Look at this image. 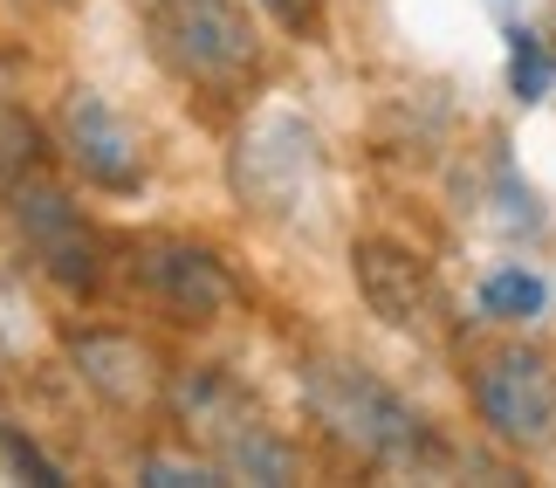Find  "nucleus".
I'll return each mask as SVG.
<instances>
[{"mask_svg": "<svg viewBox=\"0 0 556 488\" xmlns=\"http://www.w3.org/2000/svg\"><path fill=\"white\" fill-rule=\"evenodd\" d=\"M131 8L144 21V35H152V55L179 83L233 90L262 62V35H254L241 0H131Z\"/></svg>", "mask_w": 556, "mask_h": 488, "instance_id": "obj_1", "label": "nucleus"}, {"mask_svg": "<svg viewBox=\"0 0 556 488\" xmlns=\"http://www.w3.org/2000/svg\"><path fill=\"white\" fill-rule=\"evenodd\" d=\"M303 392H309V413L330 427V440L371 454V461H413L426 454V420L405 406V399L371 378L365 365L351 358H316L303 372Z\"/></svg>", "mask_w": 556, "mask_h": 488, "instance_id": "obj_2", "label": "nucleus"}, {"mask_svg": "<svg viewBox=\"0 0 556 488\" xmlns=\"http://www.w3.org/2000/svg\"><path fill=\"white\" fill-rule=\"evenodd\" d=\"M173 399H179V420H186V434L206 448V461H213L220 475H248V481H289L295 454H289L275 434H268V420L254 413V406H248V399L227 386L220 372H186Z\"/></svg>", "mask_w": 556, "mask_h": 488, "instance_id": "obj_3", "label": "nucleus"}, {"mask_svg": "<svg viewBox=\"0 0 556 488\" xmlns=\"http://www.w3.org/2000/svg\"><path fill=\"white\" fill-rule=\"evenodd\" d=\"M475 413L502 448L536 454L556 440V365L529 345H502L475 365Z\"/></svg>", "mask_w": 556, "mask_h": 488, "instance_id": "obj_4", "label": "nucleus"}, {"mask_svg": "<svg viewBox=\"0 0 556 488\" xmlns=\"http://www.w3.org/2000/svg\"><path fill=\"white\" fill-rule=\"evenodd\" d=\"M138 283H144V296H152L173 324H213V316L233 310L227 268L213 262L206 248H192V241H144Z\"/></svg>", "mask_w": 556, "mask_h": 488, "instance_id": "obj_5", "label": "nucleus"}, {"mask_svg": "<svg viewBox=\"0 0 556 488\" xmlns=\"http://www.w3.org/2000/svg\"><path fill=\"white\" fill-rule=\"evenodd\" d=\"M351 275H357V289H365V303L378 324H392V330H413L426 337L440 324V289H433V275H426V262L413 248H399V241H357L351 248Z\"/></svg>", "mask_w": 556, "mask_h": 488, "instance_id": "obj_6", "label": "nucleus"}, {"mask_svg": "<svg viewBox=\"0 0 556 488\" xmlns=\"http://www.w3.org/2000/svg\"><path fill=\"white\" fill-rule=\"evenodd\" d=\"M62 152H70V165L90 186H103V193H131L144 179L138 138L111 117V103L97 90H70V103H62Z\"/></svg>", "mask_w": 556, "mask_h": 488, "instance_id": "obj_7", "label": "nucleus"}, {"mask_svg": "<svg viewBox=\"0 0 556 488\" xmlns=\"http://www.w3.org/2000/svg\"><path fill=\"white\" fill-rule=\"evenodd\" d=\"M14 221H21V235L35 241V254L49 262L55 283H70V289H97V248H90V227H83V214L70 200L55 193L49 179H14Z\"/></svg>", "mask_w": 556, "mask_h": 488, "instance_id": "obj_8", "label": "nucleus"}, {"mask_svg": "<svg viewBox=\"0 0 556 488\" xmlns=\"http://www.w3.org/2000/svg\"><path fill=\"white\" fill-rule=\"evenodd\" d=\"M83 386H90L97 399H111L117 413H138L144 399L159 392V372H152V351L138 345V337H117V330H90L70 345Z\"/></svg>", "mask_w": 556, "mask_h": 488, "instance_id": "obj_9", "label": "nucleus"}, {"mask_svg": "<svg viewBox=\"0 0 556 488\" xmlns=\"http://www.w3.org/2000/svg\"><path fill=\"white\" fill-rule=\"evenodd\" d=\"M41 152H49V145H41V124L21 111V103H8L0 97V179H28L35 165H41Z\"/></svg>", "mask_w": 556, "mask_h": 488, "instance_id": "obj_10", "label": "nucleus"}, {"mask_svg": "<svg viewBox=\"0 0 556 488\" xmlns=\"http://www.w3.org/2000/svg\"><path fill=\"white\" fill-rule=\"evenodd\" d=\"M543 296H549V289L536 283V275L502 268V275H488V283H481V310H488V316H536Z\"/></svg>", "mask_w": 556, "mask_h": 488, "instance_id": "obj_11", "label": "nucleus"}, {"mask_svg": "<svg viewBox=\"0 0 556 488\" xmlns=\"http://www.w3.org/2000/svg\"><path fill=\"white\" fill-rule=\"evenodd\" d=\"M508 83H516V97L522 103H536L549 90V55H543V41L536 35H516V62H508Z\"/></svg>", "mask_w": 556, "mask_h": 488, "instance_id": "obj_12", "label": "nucleus"}, {"mask_svg": "<svg viewBox=\"0 0 556 488\" xmlns=\"http://www.w3.org/2000/svg\"><path fill=\"white\" fill-rule=\"evenodd\" d=\"M144 481H159V488H213L220 481V468H213V461H192V468H179V461H144Z\"/></svg>", "mask_w": 556, "mask_h": 488, "instance_id": "obj_13", "label": "nucleus"}, {"mask_svg": "<svg viewBox=\"0 0 556 488\" xmlns=\"http://www.w3.org/2000/svg\"><path fill=\"white\" fill-rule=\"evenodd\" d=\"M262 8H275L282 21H295V0H262Z\"/></svg>", "mask_w": 556, "mask_h": 488, "instance_id": "obj_14", "label": "nucleus"}]
</instances>
